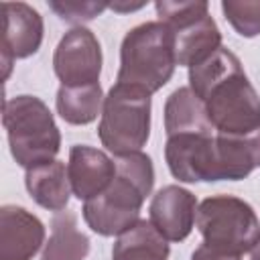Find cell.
I'll list each match as a JSON object with an SVG mask.
<instances>
[{
    "mask_svg": "<svg viewBox=\"0 0 260 260\" xmlns=\"http://www.w3.org/2000/svg\"><path fill=\"white\" fill-rule=\"evenodd\" d=\"M2 65L6 79L14 61L28 59L41 49L45 22L39 10L26 2H2Z\"/></svg>",
    "mask_w": 260,
    "mask_h": 260,
    "instance_id": "10",
    "label": "cell"
},
{
    "mask_svg": "<svg viewBox=\"0 0 260 260\" xmlns=\"http://www.w3.org/2000/svg\"><path fill=\"white\" fill-rule=\"evenodd\" d=\"M150 95L142 87L128 83L110 87L104 98L98 136L114 156L140 152L146 146L150 136Z\"/></svg>",
    "mask_w": 260,
    "mask_h": 260,
    "instance_id": "4",
    "label": "cell"
},
{
    "mask_svg": "<svg viewBox=\"0 0 260 260\" xmlns=\"http://www.w3.org/2000/svg\"><path fill=\"white\" fill-rule=\"evenodd\" d=\"M175 67V39L171 28L160 20H148L124 35L116 83L136 85L154 93L171 81Z\"/></svg>",
    "mask_w": 260,
    "mask_h": 260,
    "instance_id": "2",
    "label": "cell"
},
{
    "mask_svg": "<svg viewBox=\"0 0 260 260\" xmlns=\"http://www.w3.org/2000/svg\"><path fill=\"white\" fill-rule=\"evenodd\" d=\"M221 12L240 37L260 35V0H223Z\"/></svg>",
    "mask_w": 260,
    "mask_h": 260,
    "instance_id": "21",
    "label": "cell"
},
{
    "mask_svg": "<svg viewBox=\"0 0 260 260\" xmlns=\"http://www.w3.org/2000/svg\"><path fill=\"white\" fill-rule=\"evenodd\" d=\"M2 124L12 158L26 171L53 160L61 150V132L49 106L37 95H14L4 102Z\"/></svg>",
    "mask_w": 260,
    "mask_h": 260,
    "instance_id": "3",
    "label": "cell"
},
{
    "mask_svg": "<svg viewBox=\"0 0 260 260\" xmlns=\"http://www.w3.org/2000/svg\"><path fill=\"white\" fill-rule=\"evenodd\" d=\"M144 6H146V2H138V4H118V2H114V4H110V8L114 12H132V10H140Z\"/></svg>",
    "mask_w": 260,
    "mask_h": 260,
    "instance_id": "24",
    "label": "cell"
},
{
    "mask_svg": "<svg viewBox=\"0 0 260 260\" xmlns=\"http://www.w3.org/2000/svg\"><path fill=\"white\" fill-rule=\"evenodd\" d=\"M260 167V128L248 136L215 134V179L242 181Z\"/></svg>",
    "mask_w": 260,
    "mask_h": 260,
    "instance_id": "14",
    "label": "cell"
},
{
    "mask_svg": "<svg viewBox=\"0 0 260 260\" xmlns=\"http://www.w3.org/2000/svg\"><path fill=\"white\" fill-rule=\"evenodd\" d=\"M244 71L240 59L225 47H219L215 53H211L207 59H203L201 63L189 67V87L193 89V93L201 100L207 98V93L221 83L225 77Z\"/></svg>",
    "mask_w": 260,
    "mask_h": 260,
    "instance_id": "20",
    "label": "cell"
},
{
    "mask_svg": "<svg viewBox=\"0 0 260 260\" xmlns=\"http://www.w3.org/2000/svg\"><path fill=\"white\" fill-rule=\"evenodd\" d=\"M156 16L167 24L175 39V59L177 65L193 67L215 53L221 45V32L209 14V4L203 0L189 2H154Z\"/></svg>",
    "mask_w": 260,
    "mask_h": 260,
    "instance_id": "6",
    "label": "cell"
},
{
    "mask_svg": "<svg viewBox=\"0 0 260 260\" xmlns=\"http://www.w3.org/2000/svg\"><path fill=\"white\" fill-rule=\"evenodd\" d=\"M250 260H260V236L256 238V242L250 250Z\"/></svg>",
    "mask_w": 260,
    "mask_h": 260,
    "instance_id": "25",
    "label": "cell"
},
{
    "mask_svg": "<svg viewBox=\"0 0 260 260\" xmlns=\"http://www.w3.org/2000/svg\"><path fill=\"white\" fill-rule=\"evenodd\" d=\"M104 93L102 85H79V87H67L61 85L57 89L55 108L57 114L71 126H85L91 124L98 116H102L104 110Z\"/></svg>",
    "mask_w": 260,
    "mask_h": 260,
    "instance_id": "19",
    "label": "cell"
},
{
    "mask_svg": "<svg viewBox=\"0 0 260 260\" xmlns=\"http://www.w3.org/2000/svg\"><path fill=\"white\" fill-rule=\"evenodd\" d=\"M67 175L73 195L85 203L108 189L116 177V160L100 148L75 144L69 150Z\"/></svg>",
    "mask_w": 260,
    "mask_h": 260,
    "instance_id": "13",
    "label": "cell"
},
{
    "mask_svg": "<svg viewBox=\"0 0 260 260\" xmlns=\"http://www.w3.org/2000/svg\"><path fill=\"white\" fill-rule=\"evenodd\" d=\"M24 187L35 203L55 213L65 211L69 197L73 193L67 167L63 160H57V158L26 169Z\"/></svg>",
    "mask_w": 260,
    "mask_h": 260,
    "instance_id": "15",
    "label": "cell"
},
{
    "mask_svg": "<svg viewBox=\"0 0 260 260\" xmlns=\"http://www.w3.org/2000/svg\"><path fill=\"white\" fill-rule=\"evenodd\" d=\"M197 197L179 185H165L152 195L150 223L167 242H183L197 219Z\"/></svg>",
    "mask_w": 260,
    "mask_h": 260,
    "instance_id": "11",
    "label": "cell"
},
{
    "mask_svg": "<svg viewBox=\"0 0 260 260\" xmlns=\"http://www.w3.org/2000/svg\"><path fill=\"white\" fill-rule=\"evenodd\" d=\"M154 187V167L148 154L116 156V177L104 193L83 203V219L91 232L120 236L140 219V209Z\"/></svg>",
    "mask_w": 260,
    "mask_h": 260,
    "instance_id": "1",
    "label": "cell"
},
{
    "mask_svg": "<svg viewBox=\"0 0 260 260\" xmlns=\"http://www.w3.org/2000/svg\"><path fill=\"white\" fill-rule=\"evenodd\" d=\"M203 102L215 134L248 136L260 128V95L244 71L225 77Z\"/></svg>",
    "mask_w": 260,
    "mask_h": 260,
    "instance_id": "7",
    "label": "cell"
},
{
    "mask_svg": "<svg viewBox=\"0 0 260 260\" xmlns=\"http://www.w3.org/2000/svg\"><path fill=\"white\" fill-rule=\"evenodd\" d=\"M165 132L175 134H213L205 102L191 87H177L165 102Z\"/></svg>",
    "mask_w": 260,
    "mask_h": 260,
    "instance_id": "16",
    "label": "cell"
},
{
    "mask_svg": "<svg viewBox=\"0 0 260 260\" xmlns=\"http://www.w3.org/2000/svg\"><path fill=\"white\" fill-rule=\"evenodd\" d=\"M89 238L77 228L73 211H59L51 219V236L43 246L41 260H85Z\"/></svg>",
    "mask_w": 260,
    "mask_h": 260,
    "instance_id": "18",
    "label": "cell"
},
{
    "mask_svg": "<svg viewBox=\"0 0 260 260\" xmlns=\"http://www.w3.org/2000/svg\"><path fill=\"white\" fill-rule=\"evenodd\" d=\"M49 8L65 22L81 26V22H89L95 16H100L106 8H110L108 2H95V0H51Z\"/></svg>",
    "mask_w": 260,
    "mask_h": 260,
    "instance_id": "22",
    "label": "cell"
},
{
    "mask_svg": "<svg viewBox=\"0 0 260 260\" xmlns=\"http://www.w3.org/2000/svg\"><path fill=\"white\" fill-rule=\"evenodd\" d=\"M45 246L43 221L20 205L0 207V260H32Z\"/></svg>",
    "mask_w": 260,
    "mask_h": 260,
    "instance_id": "12",
    "label": "cell"
},
{
    "mask_svg": "<svg viewBox=\"0 0 260 260\" xmlns=\"http://www.w3.org/2000/svg\"><path fill=\"white\" fill-rule=\"evenodd\" d=\"M165 160L181 183H213L215 134H175L167 138Z\"/></svg>",
    "mask_w": 260,
    "mask_h": 260,
    "instance_id": "9",
    "label": "cell"
},
{
    "mask_svg": "<svg viewBox=\"0 0 260 260\" xmlns=\"http://www.w3.org/2000/svg\"><path fill=\"white\" fill-rule=\"evenodd\" d=\"M197 230L203 244L223 252H250L260 236V219L250 203L236 195H211L197 207Z\"/></svg>",
    "mask_w": 260,
    "mask_h": 260,
    "instance_id": "5",
    "label": "cell"
},
{
    "mask_svg": "<svg viewBox=\"0 0 260 260\" xmlns=\"http://www.w3.org/2000/svg\"><path fill=\"white\" fill-rule=\"evenodd\" d=\"M169 242L150 219H138L116 238L112 248V260H169Z\"/></svg>",
    "mask_w": 260,
    "mask_h": 260,
    "instance_id": "17",
    "label": "cell"
},
{
    "mask_svg": "<svg viewBox=\"0 0 260 260\" xmlns=\"http://www.w3.org/2000/svg\"><path fill=\"white\" fill-rule=\"evenodd\" d=\"M191 260H242L240 254H232V252H223L217 250L213 246L201 244L199 248H195V252L191 254Z\"/></svg>",
    "mask_w": 260,
    "mask_h": 260,
    "instance_id": "23",
    "label": "cell"
},
{
    "mask_svg": "<svg viewBox=\"0 0 260 260\" xmlns=\"http://www.w3.org/2000/svg\"><path fill=\"white\" fill-rule=\"evenodd\" d=\"M102 61L104 57L98 37L85 26H73L55 47L53 71L61 85H93L100 83Z\"/></svg>",
    "mask_w": 260,
    "mask_h": 260,
    "instance_id": "8",
    "label": "cell"
}]
</instances>
